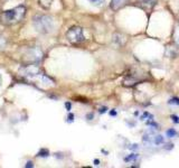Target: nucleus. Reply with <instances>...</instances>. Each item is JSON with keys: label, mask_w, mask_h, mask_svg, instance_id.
<instances>
[{"label": "nucleus", "mask_w": 179, "mask_h": 168, "mask_svg": "<svg viewBox=\"0 0 179 168\" xmlns=\"http://www.w3.org/2000/svg\"><path fill=\"white\" fill-rule=\"evenodd\" d=\"M21 73H23V75L26 79L32 81V82H35L37 85L39 84L41 86H46V88L54 85V82L48 76H46V75L44 74L43 72H41L39 69H37L36 66L34 65L26 66L25 69L21 70Z\"/></svg>", "instance_id": "f257e3e1"}, {"label": "nucleus", "mask_w": 179, "mask_h": 168, "mask_svg": "<svg viewBox=\"0 0 179 168\" xmlns=\"http://www.w3.org/2000/svg\"><path fill=\"white\" fill-rule=\"evenodd\" d=\"M25 15H26V8L24 6H18L16 8L4 11L0 16V21L6 26L16 25L23 20Z\"/></svg>", "instance_id": "f03ea898"}, {"label": "nucleus", "mask_w": 179, "mask_h": 168, "mask_svg": "<svg viewBox=\"0 0 179 168\" xmlns=\"http://www.w3.org/2000/svg\"><path fill=\"white\" fill-rule=\"evenodd\" d=\"M34 27L38 33L49 34L54 28V20L47 15H37L34 17Z\"/></svg>", "instance_id": "7ed1b4c3"}, {"label": "nucleus", "mask_w": 179, "mask_h": 168, "mask_svg": "<svg viewBox=\"0 0 179 168\" xmlns=\"http://www.w3.org/2000/svg\"><path fill=\"white\" fill-rule=\"evenodd\" d=\"M66 37L72 44H78V43H82L85 39L83 29L81 27H77V26L69 28V32L66 33Z\"/></svg>", "instance_id": "20e7f679"}, {"label": "nucleus", "mask_w": 179, "mask_h": 168, "mask_svg": "<svg viewBox=\"0 0 179 168\" xmlns=\"http://www.w3.org/2000/svg\"><path fill=\"white\" fill-rule=\"evenodd\" d=\"M127 2V0H112V4H111V7L114 10L119 9L120 7H122Z\"/></svg>", "instance_id": "39448f33"}, {"label": "nucleus", "mask_w": 179, "mask_h": 168, "mask_svg": "<svg viewBox=\"0 0 179 168\" xmlns=\"http://www.w3.org/2000/svg\"><path fill=\"white\" fill-rule=\"evenodd\" d=\"M52 1H53V0H38V4H39L44 9H48L52 5Z\"/></svg>", "instance_id": "423d86ee"}, {"label": "nucleus", "mask_w": 179, "mask_h": 168, "mask_svg": "<svg viewBox=\"0 0 179 168\" xmlns=\"http://www.w3.org/2000/svg\"><path fill=\"white\" fill-rule=\"evenodd\" d=\"M7 47V39L0 34V51H4Z\"/></svg>", "instance_id": "0eeeda50"}, {"label": "nucleus", "mask_w": 179, "mask_h": 168, "mask_svg": "<svg viewBox=\"0 0 179 168\" xmlns=\"http://www.w3.org/2000/svg\"><path fill=\"white\" fill-rule=\"evenodd\" d=\"M92 5L94 6H97V7H101V6H103L104 4H105V0H88Z\"/></svg>", "instance_id": "6e6552de"}, {"label": "nucleus", "mask_w": 179, "mask_h": 168, "mask_svg": "<svg viewBox=\"0 0 179 168\" xmlns=\"http://www.w3.org/2000/svg\"><path fill=\"white\" fill-rule=\"evenodd\" d=\"M175 135H176V131L172 130V129H170V130L167 131V136H168V137H174Z\"/></svg>", "instance_id": "1a4fd4ad"}, {"label": "nucleus", "mask_w": 179, "mask_h": 168, "mask_svg": "<svg viewBox=\"0 0 179 168\" xmlns=\"http://www.w3.org/2000/svg\"><path fill=\"white\" fill-rule=\"evenodd\" d=\"M175 37H176V41L179 43V28H177L175 32Z\"/></svg>", "instance_id": "9d476101"}, {"label": "nucleus", "mask_w": 179, "mask_h": 168, "mask_svg": "<svg viewBox=\"0 0 179 168\" xmlns=\"http://www.w3.org/2000/svg\"><path fill=\"white\" fill-rule=\"evenodd\" d=\"M162 142V138H161L160 136H158L156 138V144H161Z\"/></svg>", "instance_id": "9b49d317"}, {"label": "nucleus", "mask_w": 179, "mask_h": 168, "mask_svg": "<svg viewBox=\"0 0 179 168\" xmlns=\"http://www.w3.org/2000/svg\"><path fill=\"white\" fill-rule=\"evenodd\" d=\"M172 119H174V121H175V122H179L178 117H175V116H174V117H172Z\"/></svg>", "instance_id": "f8f14e48"}, {"label": "nucleus", "mask_w": 179, "mask_h": 168, "mask_svg": "<svg viewBox=\"0 0 179 168\" xmlns=\"http://www.w3.org/2000/svg\"><path fill=\"white\" fill-rule=\"evenodd\" d=\"M0 84H1V76H0Z\"/></svg>", "instance_id": "ddd939ff"}, {"label": "nucleus", "mask_w": 179, "mask_h": 168, "mask_svg": "<svg viewBox=\"0 0 179 168\" xmlns=\"http://www.w3.org/2000/svg\"><path fill=\"white\" fill-rule=\"evenodd\" d=\"M176 101H177V103H179V100H176Z\"/></svg>", "instance_id": "4468645a"}]
</instances>
